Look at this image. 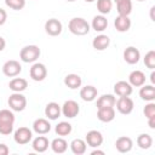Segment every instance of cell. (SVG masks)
<instances>
[{
  "label": "cell",
  "instance_id": "31",
  "mask_svg": "<svg viewBox=\"0 0 155 155\" xmlns=\"http://www.w3.org/2000/svg\"><path fill=\"white\" fill-rule=\"evenodd\" d=\"M71 130H73L71 125H70L69 122H67V121H61V122H58V124L56 125V128H54L56 133H57L58 136H61V137H64V136L70 134Z\"/></svg>",
  "mask_w": 155,
  "mask_h": 155
},
{
  "label": "cell",
  "instance_id": "20",
  "mask_svg": "<svg viewBox=\"0 0 155 155\" xmlns=\"http://www.w3.org/2000/svg\"><path fill=\"white\" fill-rule=\"evenodd\" d=\"M131 19L128 18V16H117L114 21V25L115 29L120 33H125L131 28Z\"/></svg>",
  "mask_w": 155,
  "mask_h": 155
},
{
  "label": "cell",
  "instance_id": "5",
  "mask_svg": "<svg viewBox=\"0 0 155 155\" xmlns=\"http://www.w3.org/2000/svg\"><path fill=\"white\" fill-rule=\"evenodd\" d=\"M31 138H33V132L28 127H19L13 133V139L19 145L28 144L31 140Z\"/></svg>",
  "mask_w": 155,
  "mask_h": 155
},
{
  "label": "cell",
  "instance_id": "22",
  "mask_svg": "<svg viewBox=\"0 0 155 155\" xmlns=\"http://www.w3.org/2000/svg\"><path fill=\"white\" fill-rule=\"evenodd\" d=\"M139 97L144 101L153 102L155 99V87L153 85H143L139 90Z\"/></svg>",
  "mask_w": 155,
  "mask_h": 155
},
{
  "label": "cell",
  "instance_id": "36",
  "mask_svg": "<svg viewBox=\"0 0 155 155\" xmlns=\"http://www.w3.org/2000/svg\"><path fill=\"white\" fill-rule=\"evenodd\" d=\"M143 113H144V115H145L147 119H149V117H151V116H155V103H153V102L148 103V104L144 107Z\"/></svg>",
  "mask_w": 155,
  "mask_h": 155
},
{
  "label": "cell",
  "instance_id": "17",
  "mask_svg": "<svg viewBox=\"0 0 155 155\" xmlns=\"http://www.w3.org/2000/svg\"><path fill=\"white\" fill-rule=\"evenodd\" d=\"M128 82L132 87H140L145 84V74L140 70H133L128 75Z\"/></svg>",
  "mask_w": 155,
  "mask_h": 155
},
{
  "label": "cell",
  "instance_id": "29",
  "mask_svg": "<svg viewBox=\"0 0 155 155\" xmlns=\"http://www.w3.org/2000/svg\"><path fill=\"white\" fill-rule=\"evenodd\" d=\"M116 8L119 16H128L132 12V1L131 0H121L116 2Z\"/></svg>",
  "mask_w": 155,
  "mask_h": 155
},
{
  "label": "cell",
  "instance_id": "13",
  "mask_svg": "<svg viewBox=\"0 0 155 155\" xmlns=\"http://www.w3.org/2000/svg\"><path fill=\"white\" fill-rule=\"evenodd\" d=\"M132 86L130 85L128 81H117L115 85H114V92L119 96V97H127V96H131L132 94Z\"/></svg>",
  "mask_w": 155,
  "mask_h": 155
},
{
  "label": "cell",
  "instance_id": "40",
  "mask_svg": "<svg viewBox=\"0 0 155 155\" xmlns=\"http://www.w3.org/2000/svg\"><path fill=\"white\" fill-rule=\"evenodd\" d=\"M5 46H6V41H5V39L2 36H0V52L5 48Z\"/></svg>",
  "mask_w": 155,
  "mask_h": 155
},
{
  "label": "cell",
  "instance_id": "9",
  "mask_svg": "<svg viewBox=\"0 0 155 155\" xmlns=\"http://www.w3.org/2000/svg\"><path fill=\"white\" fill-rule=\"evenodd\" d=\"M29 75L34 81H42L47 76V69L42 63H34L29 70Z\"/></svg>",
  "mask_w": 155,
  "mask_h": 155
},
{
  "label": "cell",
  "instance_id": "37",
  "mask_svg": "<svg viewBox=\"0 0 155 155\" xmlns=\"http://www.w3.org/2000/svg\"><path fill=\"white\" fill-rule=\"evenodd\" d=\"M6 19H7V13H6V11H5L4 8H0V25L5 24Z\"/></svg>",
  "mask_w": 155,
  "mask_h": 155
},
{
  "label": "cell",
  "instance_id": "23",
  "mask_svg": "<svg viewBox=\"0 0 155 155\" xmlns=\"http://www.w3.org/2000/svg\"><path fill=\"white\" fill-rule=\"evenodd\" d=\"M48 145H50L48 139H47L45 136H39V137H36V138L33 140V143H31V147H33V149H34L36 153H44V151H46L47 148H48Z\"/></svg>",
  "mask_w": 155,
  "mask_h": 155
},
{
  "label": "cell",
  "instance_id": "12",
  "mask_svg": "<svg viewBox=\"0 0 155 155\" xmlns=\"http://www.w3.org/2000/svg\"><path fill=\"white\" fill-rule=\"evenodd\" d=\"M140 58V52L138 48L133 47V46H128L125 48L124 51V59L126 63L128 64H136L139 62Z\"/></svg>",
  "mask_w": 155,
  "mask_h": 155
},
{
  "label": "cell",
  "instance_id": "44",
  "mask_svg": "<svg viewBox=\"0 0 155 155\" xmlns=\"http://www.w3.org/2000/svg\"><path fill=\"white\" fill-rule=\"evenodd\" d=\"M114 1H115V2H119V1H121V0H114Z\"/></svg>",
  "mask_w": 155,
  "mask_h": 155
},
{
  "label": "cell",
  "instance_id": "25",
  "mask_svg": "<svg viewBox=\"0 0 155 155\" xmlns=\"http://www.w3.org/2000/svg\"><path fill=\"white\" fill-rule=\"evenodd\" d=\"M51 148L56 154H63L68 149V143H67V140L64 138L58 137V138H54L51 142Z\"/></svg>",
  "mask_w": 155,
  "mask_h": 155
},
{
  "label": "cell",
  "instance_id": "41",
  "mask_svg": "<svg viewBox=\"0 0 155 155\" xmlns=\"http://www.w3.org/2000/svg\"><path fill=\"white\" fill-rule=\"evenodd\" d=\"M96 154H99V155H103V154H104V151H102V150H93V151L91 153V155H96Z\"/></svg>",
  "mask_w": 155,
  "mask_h": 155
},
{
  "label": "cell",
  "instance_id": "4",
  "mask_svg": "<svg viewBox=\"0 0 155 155\" xmlns=\"http://www.w3.org/2000/svg\"><path fill=\"white\" fill-rule=\"evenodd\" d=\"M7 103L13 111H23L27 107V98L21 92H13L8 97Z\"/></svg>",
  "mask_w": 155,
  "mask_h": 155
},
{
  "label": "cell",
  "instance_id": "34",
  "mask_svg": "<svg viewBox=\"0 0 155 155\" xmlns=\"http://www.w3.org/2000/svg\"><path fill=\"white\" fill-rule=\"evenodd\" d=\"M5 4L10 8L19 11L25 6V0H5Z\"/></svg>",
  "mask_w": 155,
  "mask_h": 155
},
{
  "label": "cell",
  "instance_id": "30",
  "mask_svg": "<svg viewBox=\"0 0 155 155\" xmlns=\"http://www.w3.org/2000/svg\"><path fill=\"white\" fill-rule=\"evenodd\" d=\"M116 98L113 94H103L97 99V109L105 108V107H114Z\"/></svg>",
  "mask_w": 155,
  "mask_h": 155
},
{
  "label": "cell",
  "instance_id": "10",
  "mask_svg": "<svg viewBox=\"0 0 155 155\" xmlns=\"http://www.w3.org/2000/svg\"><path fill=\"white\" fill-rule=\"evenodd\" d=\"M85 142L87 145H90L92 148H98L103 143V134L97 130H91L86 133Z\"/></svg>",
  "mask_w": 155,
  "mask_h": 155
},
{
  "label": "cell",
  "instance_id": "3",
  "mask_svg": "<svg viewBox=\"0 0 155 155\" xmlns=\"http://www.w3.org/2000/svg\"><path fill=\"white\" fill-rule=\"evenodd\" d=\"M40 48L36 45H28L24 46L19 52V58L24 63H34L40 57Z\"/></svg>",
  "mask_w": 155,
  "mask_h": 155
},
{
  "label": "cell",
  "instance_id": "7",
  "mask_svg": "<svg viewBox=\"0 0 155 155\" xmlns=\"http://www.w3.org/2000/svg\"><path fill=\"white\" fill-rule=\"evenodd\" d=\"M21 71H22V65L19 64V62H17L15 59H10V61L5 62L2 65V73L8 78H15Z\"/></svg>",
  "mask_w": 155,
  "mask_h": 155
},
{
  "label": "cell",
  "instance_id": "27",
  "mask_svg": "<svg viewBox=\"0 0 155 155\" xmlns=\"http://www.w3.org/2000/svg\"><path fill=\"white\" fill-rule=\"evenodd\" d=\"M92 28L96 31H103L107 29L108 27V19L104 17V15H99V16H94L91 23Z\"/></svg>",
  "mask_w": 155,
  "mask_h": 155
},
{
  "label": "cell",
  "instance_id": "24",
  "mask_svg": "<svg viewBox=\"0 0 155 155\" xmlns=\"http://www.w3.org/2000/svg\"><path fill=\"white\" fill-rule=\"evenodd\" d=\"M10 90H12L13 92H22L28 87V81L23 78H15L10 81L8 84Z\"/></svg>",
  "mask_w": 155,
  "mask_h": 155
},
{
  "label": "cell",
  "instance_id": "11",
  "mask_svg": "<svg viewBox=\"0 0 155 155\" xmlns=\"http://www.w3.org/2000/svg\"><path fill=\"white\" fill-rule=\"evenodd\" d=\"M62 29H63V25L61 21H58L57 18H50L45 23V31L51 36L59 35L62 33Z\"/></svg>",
  "mask_w": 155,
  "mask_h": 155
},
{
  "label": "cell",
  "instance_id": "43",
  "mask_svg": "<svg viewBox=\"0 0 155 155\" xmlns=\"http://www.w3.org/2000/svg\"><path fill=\"white\" fill-rule=\"evenodd\" d=\"M85 1H86V2H93L94 0H85Z\"/></svg>",
  "mask_w": 155,
  "mask_h": 155
},
{
  "label": "cell",
  "instance_id": "46",
  "mask_svg": "<svg viewBox=\"0 0 155 155\" xmlns=\"http://www.w3.org/2000/svg\"><path fill=\"white\" fill-rule=\"evenodd\" d=\"M138 1H144V0H138Z\"/></svg>",
  "mask_w": 155,
  "mask_h": 155
},
{
  "label": "cell",
  "instance_id": "26",
  "mask_svg": "<svg viewBox=\"0 0 155 155\" xmlns=\"http://www.w3.org/2000/svg\"><path fill=\"white\" fill-rule=\"evenodd\" d=\"M70 149L71 151L75 154V155H82L86 153V149H87V144L84 139H80V138H76L74 139L71 143H70Z\"/></svg>",
  "mask_w": 155,
  "mask_h": 155
},
{
  "label": "cell",
  "instance_id": "6",
  "mask_svg": "<svg viewBox=\"0 0 155 155\" xmlns=\"http://www.w3.org/2000/svg\"><path fill=\"white\" fill-rule=\"evenodd\" d=\"M61 110H62V114L65 117L73 119V117L78 116V114L80 113V105L78 104V102H75L73 99H69V101L64 102V104L61 107Z\"/></svg>",
  "mask_w": 155,
  "mask_h": 155
},
{
  "label": "cell",
  "instance_id": "8",
  "mask_svg": "<svg viewBox=\"0 0 155 155\" xmlns=\"http://www.w3.org/2000/svg\"><path fill=\"white\" fill-rule=\"evenodd\" d=\"M115 105H116V109L119 113L124 114V115H127V114H131L132 110H133V101L132 98H130V96L127 97H120L116 102H115Z\"/></svg>",
  "mask_w": 155,
  "mask_h": 155
},
{
  "label": "cell",
  "instance_id": "21",
  "mask_svg": "<svg viewBox=\"0 0 155 155\" xmlns=\"http://www.w3.org/2000/svg\"><path fill=\"white\" fill-rule=\"evenodd\" d=\"M110 45V39L108 35H104V34H101V35H97L93 41H92V46L94 50L97 51H103L105 50L108 46Z\"/></svg>",
  "mask_w": 155,
  "mask_h": 155
},
{
  "label": "cell",
  "instance_id": "1",
  "mask_svg": "<svg viewBox=\"0 0 155 155\" xmlns=\"http://www.w3.org/2000/svg\"><path fill=\"white\" fill-rule=\"evenodd\" d=\"M68 29L71 34L74 35H79V36H82V35H86L88 34L90 31V24L87 23V21L85 18H81V17H74L69 21L68 23Z\"/></svg>",
  "mask_w": 155,
  "mask_h": 155
},
{
  "label": "cell",
  "instance_id": "28",
  "mask_svg": "<svg viewBox=\"0 0 155 155\" xmlns=\"http://www.w3.org/2000/svg\"><path fill=\"white\" fill-rule=\"evenodd\" d=\"M64 84H65L67 87H69L71 90H75V88H79L81 86L82 80L78 74H68L64 78Z\"/></svg>",
  "mask_w": 155,
  "mask_h": 155
},
{
  "label": "cell",
  "instance_id": "32",
  "mask_svg": "<svg viewBox=\"0 0 155 155\" xmlns=\"http://www.w3.org/2000/svg\"><path fill=\"white\" fill-rule=\"evenodd\" d=\"M137 144L140 149H149L153 145V138L148 133H142L137 137Z\"/></svg>",
  "mask_w": 155,
  "mask_h": 155
},
{
  "label": "cell",
  "instance_id": "45",
  "mask_svg": "<svg viewBox=\"0 0 155 155\" xmlns=\"http://www.w3.org/2000/svg\"><path fill=\"white\" fill-rule=\"evenodd\" d=\"M67 1H75V0H67Z\"/></svg>",
  "mask_w": 155,
  "mask_h": 155
},
{
  "label": "cell",
  "instance_id": "18",
  "mask_svg": "<svg viewBox=\"0 0 155 155\" xmlns=\"http://www.w3.org/2000/svg\"><path fill=\"white\" fill-rule=\"evenodd\" d=\"M97 94H98V91L94 86H91V85H87L85 87H82L80 90V97L82 101L85 102H92L97 98Z\"/></svg>",
  "mask_w": 155,
  "mask_h": 155
},
{
  "label": "cell",
  "instance_id": "35",
  "mask_svg": "<svg viewBox=\"0 0 155 155\" xmlns=\"http://www.w3.org/2000/svg\"><path fill=\"white\" fill-rule=\"evenodd\" d=\"M144 64L149 69H154L155 68V51L154 50L149 51L145 54V57H144Z\"/></svg>",
  "mask_w": 155,
  "mask_h": 155
},
{
  "label": "cell",
  "instance_id": "15",
  "mask_svg": "<svg viewBox=\"0 0 155 155\" xmlns=\"http://www.w3.org/2000/svg\"><path fill=\"white\" fill-rule=\"evenodd\" d=\"M133 147V142L130 137H126V136H122V137H119L115 142V148L119 153H128L131 151Z\"/></svg>",
  "mask_w": 155,
  "mask_h": 155
},
{
  "label": "cell",
  "instance_id": "39",
  "mask_svg": "<svg viewBox=\"0 0 155 155\" xmlns=\"http://www.w3.org/2000/svg\"><path fill=\"white\" fill-rule=\"evenodd\" d=\"M148 124L150 128H155V116H151L148 119Z\"/></svg>",
  "mask_w": 155,
  "mask_h": 155
},
{
  "label": "cell",
  "instance_id": "38",
  "mask_svg": "<svg viewBox=\"0 0 155 155\" xmlns=\"http://www.w3.org/2000/svg\"><path fill=\"white\" fill-rule=\"evenodd\" d=\"M8 153H10L8 147L4 143H0V155H7Z\"/></svg>",
  "mask_w": 155,
  "mask_h": 155
},
{
  "label": "cell",
  "instance_id": "19",
  "mask_svg": "<svg viewBox=\"0 0 155 155\" xmlns=\"http://www.w3.org/2000/svg\"><path fill=\"white\" fill-rule=\"evenodd\" d=\"M62 110H61V105L56 102H50L46 107H45V115L47 116V119L50 120H56L59 117Z\"/></svg>",
  "mask_w": 155,
  "mask_h": 155
},
{
  "label": "cell",
  "instance_id": "16",
  "mask_svg": "<svg viewBox=\"0 0 155 155\" xmlns=\"http://www.w3.org/2000/svg\"><path fill=\"white\" fill-rule=\"evenodd\" d=\"M33 131L36 132L38 134H46L51 131V124L46 119H36L33 122Z\"/></svg>",
  "mask_w": 155,
  "mask_h": 155
},
{
  "label": "cell",
  "instance_id": "42",
  "mask_svg": "<svg viewBox=\"0 0 155 155\" xmlns=\"http://www.w3.org/2000/svg\"><path fill=\"white\" fill-rule=\"evenodd\" d=\"M150 80H151V84H155V73L154 71L150 74Z\"/></svg>",
  "mask_w": 155,
  "mask_h": 155
},
{
  "label": "cell",
  "instance_id": "14",
  "mask_svg": "<svg viewBox=\"0 0 155 155\" xmlns=\"http://www.w3.org/2000/svg\"><path fill=\"white\" fill-rule=\"evenodd\" d=\"M97 117L102 122H110L115 119V110L114 107H105V108H98L97 110Z\"/></svg>",
  "mask_w": 155,
  "mask_h": 155
},
{
  "label": "cell",
  "instance_id": "33",
  "mask_svg": "<svg viewBox=\"0 0 155 155\" xmlns=\"http://www.w3.org/2000/svg\"><path fill=\"white\" fill-rule=\"evenodd\" d=\"M113 8V1L111 0H97V10L101 15H107Z\"/></svg>",
  "mask_w": 155,
  "mask_h": 155
},
{
  "label": "cell",
  "instance_id": "2",
  "mask_svg": "<svg viewBox=\"0 0 155 155\" xmlns=\"http://www.w3.org/2000/svg\"><path fill=\"white\" fill-rule=\"evenodd\" d=\"M15 124V115L8 109L0 110V133L1 134H10L13 131Z\"/></svg>",
  "mask_w": 155,
  "mask_h": 155
}]
</instances>
